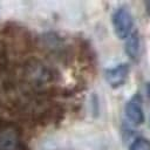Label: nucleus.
I'll return each mask as SVG.
<instances>
[{"instance_id": "obj_1", "label": "nucleus", "mask_w": 150, "mask_h": 150, "mask_svg": "<svg viewBox=\"0 0 150 150\" xmlns=\"http://www.w3.org/2000/svg\"><path fill=\"white\" fill-rule=\"evenodd\" d=\"M0 150H22L20 130L15 124H0Z\"/></svg>"}, {"instance_id": "obj_3", "label": "nucleus", "mask_w": 150, "mask_h": 150, "mask_svg": "<svg viewBox=\"0 0 150 150\" xmlns=\"http://www.w3.org/2000/svg\"><path fill=\"white\" fill-rule=\"evenodd\" d=\"M25 77L32 86H42L49 81L50 74L43 64L30 62L25 68Z\"/></svg>"}, {"instance_id": "obj_8", "label": "nucleus", "mask_w": 150, "mask_h": 150, "mask_svg": "<svg viewBox=\"0 0 150 150\" xmlns=\"http://www.w3.org/2000/svg\"><path fill=\"white\" fill-rule=\"evenodd\" d=\"M146 90H148V96H149V100H150V83H148V88H146Z\"/></svg>"}, {"instance_id": "obj_7", "label": "nucleus", "mask_w": 150, "mask_h": 150, "mask_svg": "<svg viewBox=\"0 0 150 150\" xmlns=\"http://www.w3.org/2000/svg\"><path fill=\"white\" fill-rule=\"evenodd\" d=\"M130 150H150V141L146 138H137L130 145Z\"/></svg>"}, {"instance_id": "obj_5", "label": "nucleus", "mask_w": 150, "mask_h": 150, "mask_svg": "<svg viewBox=\"0 0 150 150\" xmlns=\"http://www.w3.org/2000/svg\"><path fill=\"white\" fill-rule=\"evenodd\" d=\"M125 116L128 121L134 125H138L143 122L144 114L142 108V100L138 95H135L128 101L125 105Z\"/></svg>"}, {"instance_id": "obj_4", "label": "nucleus", "mask_w": 150, "mask_h": 150, "mask_svg": "<svg viewBox=\"0 0 150 150\" xmlns=\"http://www.w3.org/2000/svg\"><path fill=\"white\" fill-rule=\"evenodd\" d=\"M129 75V66L127 63L117 64L105 70V80L112 88H118L124 84Z\"/></svg>"}, {"instance_id": "obj_6", "label": "nucleus", "mask_w": 150, "mask_h": 150, "mask_svg": "<svg viewBox=\"0 0 150 150\" xmlns=\"http://www.w3.org/2000/svg\"><path fill=\"white\" fill-rule=\"evenodd\" d=\"M127 53L129 54L130 57L136 59L139 53V40L138 35L136 32H132L128 38H127V45H125Z\"/></svg>"}, {"instance_id": "obj_2", "label": "nucleus", "mask_w": 150, "mask_h": 150, "mask_svg": "<svg viewBox=\"0 0 150 150\" xmlns=\"http://www.w3.org/2000/svg\"><path fill=\"white\" fill-rule=\"evenodd\" d=\"M112 25L115 33L120 39H127L134 32V19L128 8L121 7L114 13Z\"/></svg>"}]
</instances>
